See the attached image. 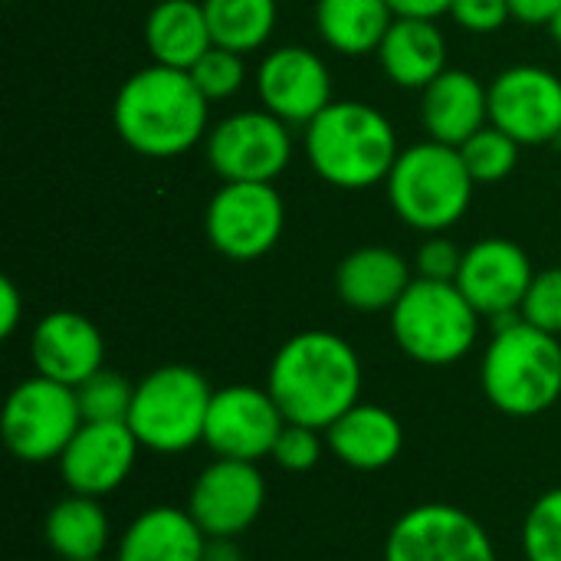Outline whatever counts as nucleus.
<instances>
[{"label":"nucleus","mask_w":561,"mask_h":561,"mask_svg":"<svg viewBox=\"0 0 561 561\" xmlns=\"http://www.w3.org/2000/svg\"><path fill=\"white\" fill-rule=\"evenodd\" d=\"M76 388L33 375L20 381L3 404V444L23 463L59 460L82 427Z\"/></svg>","instance_id":"nucleus-8"},{"label":"nucleus","mask_w":561,"mask_h":561,"mask_svg":"<svg viewBox=\"0 0 561 561\" xmlns=\"http://www.w3.org/2000/svg\"><path fill=\"white\" fill-rule=\"evenodd\" d=\"M204 154L224 184H273L293 161V135L273 112L243 108L210 125Z\"/></svg>","instance_id":"nucleus-9"},{"label":"nucleus","mask_w":561,"mask_h":561,"mask_svg":"<svg viewBox=\"0 0 561 561\" xmlns=\"http://www.w3.org/2000/svg\"><path fill=\"white\" fill-rule=\"evenodd\" d=\"M286 227V204L273 184H224L204 210L210 247L233 260L253 263L266 256Z\"/></svg>","instance_id":"nucleus-10"},{"label":"nucleus","mask_w":561,"mask_h":561,"mask_svg":"<svg viewBox=\"0 0 561 561\" xmlns=\"http://www.w3.org/2000/svg\"><path fill=\"white\" fill-rule=\"evenodd\" d=\"M23 319V299H20V289L13 286V279H0V335L10 339L16 332Z\"/></svg>","instance_id":"nucleus-37"},{"label":"nucleus","mask_w":561,"mask_h":561,"mask_svg":"<svg viewBox=\"0 0 561 561\" xmlns=\"http://www.w3.org/2000/svg\"><path fill=\"white\" fill-rule=\"evenodd\" d=\"M204 561H243L237 539H207Z\"/></svg>","instance_id":"nucleus-39"},{"label":"nucleus","mask_w":561,"mask_h":561,"mask_svg":"<svg viewBox=\"0 0 561 561\" xmlns=\"http://www.w3.org/2000/svg\"><path fill=\"white\" fill-rule=\"evenodd\" d=\"M43 539L59 561H95L112 546V523L95 496L69 493L46 513Z\"/></svg>","instance_id":"nucleus-25"},{"label":"nucleus","mask_w":561,"mask_h":561,"mask_svg":"<svg viewBox=\"0 0 561 561\" xmlns=\"http://www.w3.org/2000/svg\"><path fill=\"white\" fill-rule=\"evenodd\" d=\"M191 79L207 95V102H220V99H230V95H237L243 89L247 66H243V56L240 53L224 49V46H210L191 66Z\"/></svg>","instance_id":"nucleus-31"},{"label":"nucleus","mask_w":561,"mask_h":561,"mask_svg":"<svg viewBox=\"0 0 561 561\" xmlns=\"http://www.w3.org/2000/svg\"><path fill=\"white\" fill-rule=\"evenodd\" d=\"M394 16H408V20H440L444 13H450L454 0H388Z\"/></svg>","instance_id":"nucleus-38"},{"label":"nucleus","mask_w":561,"mask_h":561,"mask_svg":"<svg viewBox=\"0 0 561 561\" xmlns=\"http://www.w3.org/2000/svg\"><path fill=\"white\" fill-rule=\"evenodd\" d=\"M210 102L187 69L145 66L131 72L112 105L118 138L141 158H178L207 138Z\"/></svg>","instance_id":"nucleus-2"},{"label":"nucleus","mask_w":561,"mask_h":561,"mask_svg":"<svg viewBox=\"0 0 561 561\" xmlns=\"http://www.w3.org/2000/svg\"><path fill=\"white\" fill-rule=\"evenodd\" d=\"M138 450L141 444L128 424L85 421L56 463L69 493L102 500L131 477L138 463Z\"/></svg>","instance_id":"nucleus-17"},{"label":"nucleus","mask_w":561,"mask_h":561,"mask_svg":"<svg viewBox=\"0 0 561 561\" xmlns=\"http://www.w3.org/2000/svg\"><path fill=\"white\" fill-rule=\"evenodd\" d=\"M394 13L388 0H316V30L342 56L378 53Z\"/></svg>","instance_id":"nucleus-26"},{"label":"nucleus","mask_w":561,"mask_h":561,"mask_svg":"<svg viewBox=\"0 0 561 561\" xmlns=\"http://www.w3.org/2000/svg\"><path fill=\"white\" fill-rule=\"evenodd\" d=\"M325 447L329 444H325V434L322 431L286 421L283 434L276 437V447H273L270 460L279 470H286V473H309L322 460V450Z\"/></svg>","instance_id":"nucleus-32"},{"label":"nucleus","mask_w":561,"mask_h":561,"mask_svg":"<svg viewBox=\"0 0 561 561\" xmlns=\"http://www.w3.org/2000/svg\"><path fill=\"white\" fill-rule=\"evenodd\" d=\"M76 398H79L82 421H92V424H128L135 385L122 371L102 368V371H95L92 378H85L76 388Z\"/></svg>","instance_id":"nucleus-29"},{"label":"nucleus","mask_w":561,"mask_h":561,"mask_svg":"<svg viewBox=\"0 0 561 561\" xmlns=\"http://www.w3.org/2000/svg\"><path fill=\"white\" fill-rule=\"evenodd\" d=\"M526 561H561V486L542 493L523 523Z\"/></svg>","instance_id":"nucleus-30"},{"label":"nucleus","mask_w":561,"mask_h":561,"mask_svg":"<svg viewBox=\"0 0 561 561\" xmlns=\"http://www.w3.org/2000/svg\"><path fill=\"white\" fill-rule=\"evenodd\" d=\"M421 122L434 141L460 148L490 125V85L467 69H444L421 92Z\"/></svg>","instance_id":"nucleus-19"},{"label":"nucleus","mask_w":561,"mask_h":561,"mask_svg":"<svg viewBox=\"0 0 561 561\" xmlns=\"http://www.w3.org/2000/svg\"><path fill=\"white\" fill-rule=\"evenodd\" d=\"M283 427H286V417L266 388L230 385V388L214 391L207 427H204V444L220 460L260 463L273 454Z\"/></svg>","instance_id":"nucleus-12"},{"label":"nucleus","mask_w":561,"mask_h":561,"mask_svg":"<svg viewBox=\"0 0 561 561\" xmlns=\"http://www.w3.org/2000/svg\"><path fill=\"white\" fill-rule=\"evenodd\" d=\"M204 13L214 46L247 56L270 43L279 7L276 0H204Z\"/></svg>","instance_id":"nucleus-27"},{"label":"nucleus","mask_w":561,"mask_h":561,"mask_svg":"<svg viewBox=\"0 0 561 561\" xmlns=\"http://www.w3.org/2000/svg\"><path fill=\"white\" fill-rule=\"evenodd\" d=\"M385 561H500L490 533L460 506L408 510L385 539Z\"/></svg>","instance_id":"nucleus-11"},{"label":"nucleus","mask_w":561,"mask_h":561,"mask_svg":"<svg viewBox=\"0 0 561 561\" xmlns=\"http://www.w3.org/2000/svg\"><path fill=\"white\" fill-rule=\"evenodd\" d=\"M486 401L506 417H539L561 398V342L523 316L493 322V339L480 362Z\"/></svg>","instance_id":"nucleus-4"},{"label":"nucleus","mask_w":561,"mask_h":561,"mask_svg":"<svg viewBox=\"0 0 561 561\" xmlns=\"http://www.w3.org/2000/svg\"><path fill=\"white\" fill-rule=\"evenodd\" d=\"M214 46L204 0H158L145 20V49L151 62L187 69Z\"/></svg>","instance_id":"nucleus-24"},{"label":"nucleus","mask_w":561,"mask_h":561,"mask_svg":"<svg viewBox=\"0 0 561 561\" xmlns=\"http://www.w3.org/2000/svg\"><path fill=\"white\" fill-rule=\"evenodd\" d=\"M207 536L187 510L151 506L115 542V561H204Z\"/></svg>","instance_id":"nucleus-22"},{"label":"nucleus","mask_w":561,"mask_h":561,"mask_svg":"<svg viewBox=\"0 0 561 561\" xmlns=\"http://www.w3.org/2000/svg\"><path fill=\"white\" fill-rule=\"evenodd\" d=\"M266 506V480L256 463L214 460L207 463L187 496V513L207 539L243 536Z\"/></svg>","instance_id":"nucleus-14"},{"label":"nucleus","mask_w":561,"mask_h":561,"mask_svg":"<svg viewBox=\"0 0 561 561\" xmlns=\"http://www.w3.org/2000/svg\"><path fill=\"white\" fill-rule=\"evenodd\" d=\"M362 358L348 339L309 329L279 345L270 362L266 391L289 424L329 431L362 401Z\"/></svg>","instance_id":"nucleus-1"},{"label":"nucleus","mask_w":561,"mask_h":561,"mask_svg":"<svg viewBox=\"0 0 561 561\" xmlns=\"http://www.w3.org/2000/svg\"><path fill=\"white\" fill-rule=\"evenodd\" d=\"M477 181L470 178L460 148L444 141H417L401 148L385 191L391 210L417 233H447L470 210Z\"/></svg>","instance_id":"nucleus-5"},{"label":"nucleus","mask_w":561,"mask_h":561,"mask_svg":"<svg viewBox=\"0 0 561 561\" xmlns=\"http://www.w3.org/2000/svg\"><path fill=\"white\" fill-rule=\"evenodd\" d=\"M375 56L388 82L424 92L447 69V36L437 20L394 16Z\"/></svg>","instance_id":"nucleus-23"},{"label":"nucleus","mask_w":561,"mask_h":561,"mask_svg":"<svg viewBox=\"0 0 561 561\" xmlns=\"http://www.w3.org/2000/svg\"><path fill=\"white\" fill-rule=\"evenodd\" d=\"M309 168L339 191H368L385 184L401 145L385 112L368 102L342 99L322 108L302 131Z\"/></svg>","instance_id":"nucleus-3"},{"label":"nucleus","mask_w":561,"mask_h":561,"mask_svg":"<svg viewBox=\"0 0 561 561\" xmlns=\"http://www.w3.org/2000/svg\"><path fill=\"white\" fill-rule=\"evenodd\" d=\"M30 355L36 375L79 388L85 378L105 368V339L92 319L59 309L33 325Z\"/></svg>","instance_id":"nucleus-18"},{"label":"nucleus","mask_w":561,"mask_h":561,"mask_svg":"<svg viewBox=\"0 0 561 561\" xmlns=\"http://www.w3.org/2000/svg\"><path fill=\"white\" fill-rule=\"evenodd\" d=\"M325 444L335 460H342L352 470L375 473L391 467L404 450V427L401 421L371 401H358L352 411H345L329 431Z\"/></svg>","instance_id":"nucleus-20"},{"label":"nucleus","mask_w":561,"mask_h":561,"mask_svg":"<svg viewBox=\"0 0 561 561\" xmlns=\"http://www.w3.org/2000/svg\"><path fill=\"white\" fill-rule=\"evenodd\" d=\"M460 30L486 36L503 30L513 13H510V0H454L450 13H447Z\"/></svg>","instance_id":"nucleus-35"},{"label":"nucleus","mask_w":561,"mask_h":561,"mask_svg":"<svg viewBox=\"0 0 561 561\" xmlns=\"http://www.w3.org/2000/svg\"><path fill=\"white\" fill-rule=\"evenodd\" d=\"M480 312L457 283L421 279L391 309V335L398 348L427 368H447L470 355L480 335Z\"/></svg>","instance_id":"nucleus-6"},{"label":"nucleus","mask_w":561,"mask_h":561,"mask_svg":"<svg viewBox=\"0 0 561 561\" xmlns=\"http://www.w3.org/2000/svg\"><path fill=\"white\" fill-rule=\"evenodd\" d=\"M210 401L214 388L197 368L161 365L135 385L128 427L141 450L184 454L204 444Z\"/></svg>","instance_id":"nucleus-7"},{"label":"nucleus","mask_w":561,"mask_h":561,"mask_svg":"<svg viewBox=\"0 0 561 561\" xmlns=\"http://www.w3.org/2000/svg\"><path fill=\"white\" fill-rule=\"evenodd\" d=\"M559 10L561 0H510L513 20H519L526 26H549Z\"/></svg>","instance_id":"nucleus-36"},{"label":"nucleus","mask_w":561,"mask_h":561,"mask_svg":"<svg viewBox=\"0 0 561 561\" xmlns=\"http://www.w3.org/2000/svg\"><path fill=\"white\" fill-rule=\"evenodd\" d=\"M460 263H463V250L454 240H447L444 233H431L414 253V270L421 279L457 283Z\"/></svg>","instance_id":"nucleus-34"},{"label":"nucleus","mask_w":561,"mask_h":561,"mask_svg":"<svg viewBox=\"0 0 561 561\" xmlns=\"http://www.w3.org/2000/svg\"><path fill=\"white\" fill-rule=\"evenodd\" d=\"M519 316L549 335H561V266H549L536 273Z\"/></svg>","instance_id":"nucleus-33"},{"label":"nucleus","mask_w":561,"mask_h":561,"mask_svg":"<svg viewBox=\"0 0 561 561\" xmlns=\"http://www.w3.org/2000/svg\"><path fill=\"white\" fill-rule=\"evenodd\" d=\"M411 283V263L388 247H358L335 270V293L355 312H391Z\"/></svg>","instance_id":"nucleus-21"},{"label":"nucleus","mask_w":561,"mask_h":561,"mask_svg":"<svg viewBox=\"0 0 561 561\" xmlns=\"http://www.w3.org/2000/svg\"><path fill=\"white\" fill-rule=\"evenodd\" d=\"M256 95L286 125H309L332 99V72L309 46H276L256 66Z\"/></svg>","instance_id":"nucleus-15"},{"label":"nucleus","mask_w":561,"mask_h":561,"mask_svg":"<svg viewBox=\"0 0 561 561\" xmlns=\"http://www.w3.org/2000/svg\"><path fill=\"white\" fill-rule=\"evenodd\" d=\"M549 33H552V39L561 46V10L552 16V23H549Z\"/></svg>","instance_id":"nucleus-40"},{"label":"nucleus","mask_w":561,"mask_h":561,"mask_svg":"<svg viewBox=\"0 0 561 561\" xmlns=\"http://www.w3.org/2000/svg\"><path fill=\"white\" fill-rule=\"evenodd\" d=\"M536 279L529 253L506 237H486L477 240L470 250H463V263L457 273L460 293L470 299V306L486 319H506L519 316L523 299Z\"/></svg>","instance_id":"nucleus-16"},{"label":"nucleus","mask_w":561,"mask_h":561,"mask_svg":"<svg viewBox=\"0 0 561 561\" xmlns=\"http://www.w3.org/2000/svg\"><path fill=\"white\" fill-rule=\"evenodd\" d=\"M519 148L523 145L516 138H510L503 128L486 125L460 145V158L477 184H500L516 171Z\"/></svg>","instance_id":"nucleus-28"},{"label":"nucleus","mask_w":561,"mask_h":561,"mask_svg":"<svg viewBox=\"0 0 561 561\" xmlns=\"http://www.w3.org/2000/svg\"><path fill=\"white\" fill-rule=\"evenodd\" d=\"M95 561H105V559H95Z\"/></svg>","instance_id":"nucleus-41"},{"label":"nucleus","mask_w":561,"mask_h":561,"mask_svg":"<svg viewBox=\"0 0 561 561\" xmlns=\"http://www.w3.org/2000/svg\"><path fill=\"white\" fill-rule=\"evenodd\" d=\"M490 125L526 148L561 138V79L533 62L503 69L490 82Z\"/></svg>","instance_id":"nucleus-13"}]
</instances>
